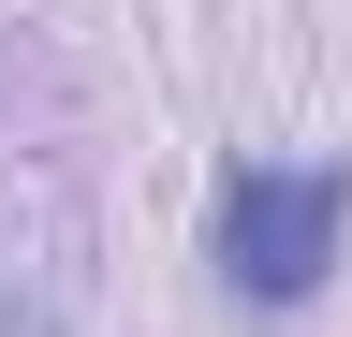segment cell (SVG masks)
<instances>
[{"instance_id":"1","label":"cell","mask_w":352,"mask_h":337,"mask_svg":"<svg viewBox=\"0 0 352 337\" xmlns=\"http://www.w3.org/2000/svg\"><path fill=\"white\" fill-rule=\"evenodd\" d=\"M206 264L264 323L323 308V279L352 264V161H235L206 205Z\"/></svg>"}]
</instances>
